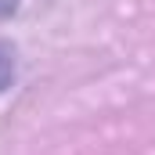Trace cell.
<instances>
[{
	"label": "cell",
	"instance_id": "cell-1",
	"mask_svg": "<svg viewBox=\"0 0 155 155\" xmlns=\"http://www.w3.org/2000/svg\"><path fill=\"white\" fill-rule=\"evenodd\" d=\"M11 72H15V54H11V47L0 43V87H7Z\"/></svg>",
	"mask_w": 155,
	"mask_h": 155
},
{
	"label": "cell",
	"instance_id": "cell-2",
	"mask_svg": "<svg viewBox=\"0 0 155 155\" xmlns=\"http://www.w3.org/2000/svg\"><path fill=\"white\" fill-rule=\"evenodd\" d=\"M15 7H18V0H0V18L15 15Z\"/></svg>",
	"mask_w": 155,
	"mask_h": 155
}]
</instances>
